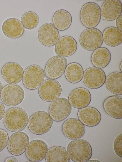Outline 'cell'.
<instances>
[{"mask_svg": "<svg viewBox=\"0 0 122 162\" xmlns=\"http://www.w3.org/2000/svg\"><path fill=\"white\" fill-rule=\"evenodd\" d=\"M28 114L23 109L14 107L8 109L3 117L4 126L8 130L16 132L21 131L26 127L28 121Z\"/></svg>", "mask_w": 122, "mask_h": 162, "instance_id": "obj_1", "label": "cell"}, {"mask_svg": "<svg viewBox=\"0 0 122 162\" xmlns=\"http://www.w3.org/2000/svg\"><path fill=\"white\" fill-rule=\"evenodd\" d=\"M67 151L70 159L75 162H87L91 158L92 153L89 143L80 138L71 142L67 146Z\"/></svg>", "mask_w": 122, "mask_h": 162, "instance_id": "obj_2", "label": "cell"}, {"mask_svg": "<svg viewBox=\"0 0 122 162\" xmlns=\"http://www.w3.org/2000/svg\"><path fill=\"white\" fill-rule=\"evenodd\" d=\"M53 124L52 119L49 113L43 111H37L30 117L28 127L32 133L37 135L44 134L51 129Z\"/></svg>", "mask_w": 122, "mask_h": 162, "instance_id": "obj_3", "label": "cell"}, {"mask_svg": "<svg viewBox=\"0 0 122 162\" xmlns=\"http://www.w3.org/2000/svg\"><path fill=\"white\" fill-rule=\"evenodd\" d=\"M100 8L96 3L89 2L85 4L81 9L80 21L88 28H93L99 23L101 18Z\"/></svg>", "mask_w": 122, "mask_h": 162, "instance_id": "obj_4", "label": "cell"}, {"mask_svg": "<svg viewBox=\"0 0 122 162\" xmlns=\"http://www.w3.org/2000/svg\"><path fill=\"white\" fill-rule=\"evenodd\" d=\"M79 42L81 46L84 49L94 51L101 47L103 43L102 33L97 28H88L81 34Z\"/></svg>", "mask_w": 122, "mask_h": 162, "instance_id": "obj_5", "label": "cell"}, {"mask_svg": "<svg viewBox=\"0 0 122 162\" xmlns=\"http://www.w3.org/2000/svg\"><path fill=\"white\" fill-rule=\"evenodd\" d=\"M25 95L22 88L16 84H9L2 88L0 98L3 103L9 106H14L20 104L23 100Z\"/></svg>", "mask_w": 122, "mask_h": 162, "instance_id": "obj_6", "label": "cell"}, {"mask_svg": "<svg viewBox=\"0 0 122 162\" xmlns=\"http://www.w3.org/2000/svg\"><path fill=\"white\" fill-rule=\"evenodd\" d=\"M44 71L40 66L33 65L28 67L24 72L23 83L27 89L34 90L38 88L43 82Z\"/></svg>", "mask_w": 122, "mask_h": 162, "instance_id": "obj_7", "label": "cell"}, {"mask_svg": "<svg viewBox=\"0 0 122 162\" xmlns=\"http://www.w3.org/2000/svg\"><path fill=\"white\" fill-rule=\"evenodd\" d=\"M72 109L68 100L64 98H58L52 101L49 108V114L54 121H63L70 114Z\"/></svg>", "mask_w": 122, "mask_h": 162, "instance_id": "obj_8", "label": "cell"}, {"mask_svg": "<svg viewBox=\"0 0 122 162\" xmlns=\"http://www.w3.org/2000/svg\"><path fill=\"white\" fill-rule=\"evenodd\" d=\"M106 78L104 71L101 68L92 67L88 68L84 72L83 83L88 88H99L104 84Z\"/></svg>", "mask_w": 122, "mask_h": 162, "instance_id": "obj_9", "label": "cell"}, {"mask_svg": "<svg viewBox=\"0 0 122 162\" xmlns=\"http://www.w3.org/2000/svg\"><path fill=\"white\" fill-rule=\"evenodd\" d=\"M67 65L66 58L59 55L55 56L47 62L45 68V75L49 79H57L64 73Z\"/></svg>", "mask_w": 122, "mask_h": 162, "instance_id": "obj_10", "label": "cell"}, {"mask_svg": "<svg viewBox=\"0 0 122 162\" xmlns=\"http://www.w3.org/2000/svg\"><path fill=\"white\" fill-rule=\"evenodd\" d=\"M62 91L59 83L54 79H48L41 84L38 89V93L40 98L44 101L51 102L58 98Z\"/></svg>", "mask_w": 122, "mask_h": 162, "instance_id": "obj_11", "label": "cell"}, {"mask_svg": "<svg viewBox=\"0 0 122 162\" xmlns=\"http://www.w3.org/2000/svg\"><path fill=\"white\" fill-rule=\"evenodd\" d=\"M29 142V138L26 133L20 131L16 132L8 139L7 149L13 155H20L24 152Z\"/></svg>", "mask_w": 122, "mask_h": 162, "instance_id": "obj_12", "label": "cell"}, {"mask_svg": "<svg viewBox=\"0 0 122 162\" xmlns=\"http://www.w3.org/2000/svg\"><path fill=\"white\" fill-rule=\"evenodd\" d=\"M62 129L64 136L71 140L81 138L85 132L84 125L79 119L75 118L66 120L62 124Z\"/></svg>", "mask_w": 122, "mask_h": 162, "instance_id": "obj_13", "label": "cell"}, {"mask_svg": "<svg viewBox=\"0 0 122 162\" xmlns=\"http://www.w3.org/2000/svg\"><path fill=\"white\" fill-rule=\"evenodd\" d=\"M48 150L47 145L45 142L40 140H35L29 143L25 150V154L29 160L40 162L45 158Z\"/></svg>", "mask_w": 122, "mask_h": 162, "instance_id": "obj_14", "label": "cell"}, {"mask_svg": "<svg viewBox=\"0 0 122 162\" xmlns=\"http://www.w3.org/2000/svg\"><path fill=\"white\" fill-rule=\"evenodd\" d=\"M38 36L41 43L47 47L55 45L60 37L58 30L53 24L50 23L44 24L40 27Z\"/></svg>", "mask_w": 122, "mask_h": 162, "instance_id": "obj_15", "label": "cell"}, {"mask_svg": "<svg viewBox=\"0 0 122 162\" xmlns=\"http://www.w3.org/2000/svg\"><path fill=\"white\" fill-rule=\"evenodd\" d=\"M4 80L9 84H17L22 80L24 74L23 69L17 63L10 62L3 67L1 71Z\"/></svg>", "mask_w": 122, "mask_h": 162, "instance_id": "obj_16", "label": "cell"}, {"mask_svg": "<svg viewBox=\"0 0 122 162\" xmlns=\"http://www.w3.org/2000/svg\"><path fill=\"white\" fill-rule=\"evenodd\" d=\"M91 100L89 91L83 87H78L73 90L70 93L68 100L74 108L80 109L87 106Z\"/></svg>", "mask_w": 122, "mask_h": 162, "instance_id": "obj_17", "label": "cell"}, {"mask_svg": "<svg viewBox=\"0 0 122 162\" xmlns=\"http://www.w3.org/2000/svg\"><path fill=\"white\" fill-rule=\"evenodd\" d=\"M101 16L103 19L111 21L116 19L122 13V4L119 0H106L101 8Z\"/></svg>", "mask_w": 122, "mask_h": 162, "instance_id": "obj_18", "label": "cell"}, {"mask_svg": "<svg viewBox=\"0 0 122 162\" xmlns=\"http://www.w3.org/2000/svg\"><path fill=\"white\" fill-rule=\"evenodd\" d=\"M77 47V42L74 38L70 36H65L60 38L57 42L55 50L58 55L66 57L74 54Z\"/></svg>", "mask_w": 122, "mask_h": 162, "instance_id": "obj_19", "label": "cell"}, {"mask_svg": "<svg viewBox=\"0 0 122 162\" xmlns=\"http://www.w3.org/2000/svg\"><path fill=\"white\" fill-rule=\"evenodd\" d=\"M77 115L79 120L84 125L89 127L97 125L101 119V115L99 111L90 106L79 109Z\"/></svg>", "mask_w": 122, "mask_h": 162, "instance_id": "obj_20", "label": "cell"}, {"mask_svg": "<svg viewBox=\"0 0 122 162\" xmlns=\"http://www.w3.org/2000/svg\"><path fill=\"white\" fill-rule=\"evenodd\" d=\"M103 106L106 112L112 118L117 119L122 118V99L118 95H112L104 101Z\"/></svg>", "mask_w": 122, "mask_h": 162, "instance_id": "obj_21", "label": "cell"}, {"mask_svg": "<svg viewBox=\"0 0 122 162\" xmlns=\"http://www.w3.org/2000/svg\"><path fill=\"white\" fill-rule=\"evenodd\" d=\"M2 30L7 37L15 39L21 36L24 34V28L20 21L14 18H9L3 22Z\"/></svg>", "mask_w": 122, "mask_h": 162, "instance_id": "obj_22", "label": "cell"}, {"mask_svg": "<svg viewBox=\"0 0 122 162\" xmlns=\"http://www.w3.org/2000/svg\"><path fill=\"white\" fill-rule=\"evenodd\" d=\"M111 58L110 51L105 47H101L95 49L92 52L91 61L94 67L101 69L108 65Z\"/></svg>", "mask_w": 122, "mask_h": 162, "instance_id": "obj_23", "label": "cell"}, {"mask_svg": "<svg viewBox=\"0 0 122 162\" xmlns=\"http://www.w3.org/2000/svg\"><path fill=\"white\" fill-rule=\"evenodd\" d=\"M72 19L70 13L67 11L61 9L56 11L52 17L53 25L59 31H64L71 26Z\"/></svg>", "mask_w": 122, "mask_h": 162, "instance_id": "obj_24", "label": "cell"}, {"mask_svg": "<svg viewBox=\"0 0 122 162\" xmlns=\"http://www.w3.org/2000/svg\"><path fill=\"white\" fill-rule=\"evenodd\" d=\"M102 34L103 41L109 46L116 47L122 43V31L116 27H107L104 29Z\"/></svg>", "mask_w": 122, "mask_h": 162, "instance_id": "obj_25", "label": "cell"}, {"mask_svg": "<svg viewBox=\"0 0 122 162\" xmlns=\"http://www.w3.org/2000/svg\"><path fill=\"white\" fill-rule=\"evenodd\" d=\"M107 89L112 93L117 95L122 94V72H114L109 74L105 81Z\"/></svg>", "mask_w": 122, "mask_h": 162, "instance_id": "obj_26", "label": "cell"}, {"mask_svg": "<svg viewBox=\"0 0 122 162\" xmlns=\"http://www.w3.org/2000/svg\"><path fill=\"white\" fill-rule=\"evenodd\" d=\"M47 162H69L70 158L67 151L63 147L56 146L48 149L45 157Z\"/></svg>", "mask_w": 122, "mask_h": 162, "instance_id": "obj_27", "label": "cell"}, {"mask_svg": "<svg viewBox=\"0 0 122 162\" xmlns=\"http://www.w3.org/2000/svg\"><path fill=\"white\" fill-rule=\"evenodd\" d=\"M64 72L66 80L71 83L76 84L80 82L82 79L84 71L80 64L73 62L67 65Z\"/></svg>", "mask_w": 122, "mask_h": 162, "instance_id": "obj_28", "label": "cell"}, {"mask_svg": "<svg viewBox=\"0 0 122 162\" xmlns=\"http://www.w3.org/2000/svg\"><path fill=\"white\" fill-rule=\"evenodd\" d=\"M20 20L24 28L28 30H32L38 26L39 18L35 12L29 11L25 13L22 15Z\"/></svg>", "mask_w": 122, "mask_h": 162, "instance_id": "obj_29", "label": "cell"}, {"mask_svg": "<svg viewBox=\"0 0 122 162\" xmlns=\"http://www.w3.org/2000/svg\"><path fill=\"white\" fill-rule=\"evenodd\" d=\"M113 148L116 153L120 157L122 158V134L119 135L114 141Z\"/></svg>", "mask_w": 122, "mask_h": 162, "instance_id": "obj_30", "label": "cell"}, {"mask_svg": "<svg viewBox=\"0 0 122 162\" xmlns=\"http://www.w3.org/2000/svg\"><path fill=\"white\" fill-rule=\"evenodd\" d=\"M9 137L7 132L4 129H0V152L7 146Z\"/></svg>", "mask_w": 122, "mask_h": 162, "instance_id": "obj_31", "label": "cell"}, {"mask_svg": "<svg viewBox=\"0 0 122 162\" xmlns=\"http://www.w3.org/2000/svg\"><path fill=\"white\" fill-rule=\"evenodd\" d=\"M122 14H121L117 19L116 24L117 28L122 31Z\"/></svg>", "mask_w": 122, "mask_h": 162, "instance_id": "obj_32", "label": "cell"}, {"mask_svg": "<svg viewBox=\"0 0 122 162\" xmlns=\"http://www.w3.org/2000/svg\"><path fill=\"white\" fill-rule=\"evenodd\" d=\"M5 112V108L4 104L0 101V121L3 118Z\"/></svg>", "mask_w": 122, "mask_h": 162, "instance_id": "obj_33", "label": "cell"}, {"mask_svg": "<svg viewBox=\"0 0 122 162\" xmlns=\"http://www.w3.org/2000/svg\"><path fill=\"white\" fill-rule=\"evenodd\" d=\"M5 162H17L16 158L14 156H11L7 157L5 161Z\"/></svg>", "mask_w": 122, "mask_h": 162, "instance_id": "obj_34", "label": "cell"}, {"mask_svg": "<svg viewBox=\"0 0 122 162\" xmlns=\"http://www.w3.org/2000/svg\"><path fill=\"white\" fill-rule=\"evenodd\" d=\"M87 162H100V161L97 160L92 159L89 160L87 161Z\"/></svg>", "mask_w": 122, "mask_h": 162, "instance_id": "obj_35", "label": "cell"}, {"mask_svg": "<svg viewBox=\"0 0 122 162\" xmlns=\"http://www.w3.org/2000/svg\"><path fill=\"white\" fill-rule=\"evenodd\" d=\"M3 88V86L2 83L0 81V94Z\"/></svg>", "mask_w": 122, "mask_h": 162, "instance_id": "obj_36", "label": "cell"}, {"mask_svg": "<svg viewBox=\"0 0 122 162\" xmlns=\"http://www.w3.org/2000/svg\"><path fill=\"white\" fill-rule=\"evenodd\" d=\"M120 69L121 72H122V61H121V62L120 64Z\"/></svg>", "mask_w": 122, "mask_h": 162, "instance_id": "obj_37", "label": "cell"}]
</instances>
